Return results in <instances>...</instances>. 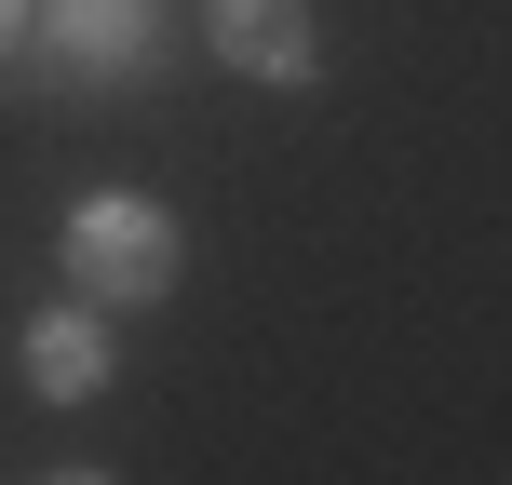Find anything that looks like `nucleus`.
Instances as JSON below:
<instances>
[{
    "mask_svg": "<svg viewBox=\"0 0 512 485\" xmlns=\"http://www.w3.org/2000/svg\"><path fill=\"white\" fill-rule=\"evenodd\" d=\"M41 14L68 68H135V41H149V0H41Z\"/></svg>",
    "mask_w": 512,
    "mask_h": 485,
    "instance_id": "obj_4",
    "label": "nucleus"
},
{
    "mask_svg": "<svg viewBox=\"0 0 512 485\" xmlns=\"http://www.w3.org/2000/svg\"><path fill=\"white\" fill-rule=\"evenodd\" d=\"M68 283L95 310H149L162 283H176V216H162L149 189H81L68 203Z\"/></svg>",
    "mask_w": 512,
    "mask_h": 485,
    "instance_id": "obj_1",
    "label": "nucleus"
},
{
    "mask_svg": "<svg viewBox=\"0 0 512 485\" xmlns=\"http://www.w3.org/2000/svg\"><path fill=\"white\" fill-rule=\"evenodd\" d=\"M27 391H41V405H95V391H108V310L95 297L27 324Z\"/></svg>",
    "mask_w": 512,
    "mask_h": 485,
    "instance_id": "obj_3",
    "label": "nucleus"
},
{
    "mask_svg": "<svg viewBox=\"0 0 512 485\" xmlns=\"http://www.w3.org/2000/svg\"><path fill=\"white\" fill-rule=\"evenodd\" d=\"M203 27L243 81H324V14L310 0H203Z\"/></svg>",
    "mask_w": 512,
    "mask_h": 485,
    "instance_id": "obj_2",
    "label": "nucleus"
},
{
    "mask_svg": "<svg viewBox=\"0 0 512 485\" xmlns=\"http://www.w3.org/2000/svg\"><path fill=\"white\" fill-rule=\"evenodd\" d=\"M14 41H27V0H0V54H14Z\"/></svg>",
    "mask_w": 512,
    "mask_h": 485,
    "instance_id": "obj_5",
    "label": "nucleus"
}]
</instances>
